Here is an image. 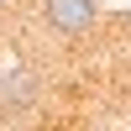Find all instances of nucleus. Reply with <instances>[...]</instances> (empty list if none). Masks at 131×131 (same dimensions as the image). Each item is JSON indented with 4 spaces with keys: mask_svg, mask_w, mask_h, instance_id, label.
<instances>
[{
    "mask_svg": "<svg viewBox=\"0 0 131 131\" xmlns=\"http://www.w3.org/2000/svg\"><path fill=\"white\" fill-rule=\"evenodd\" d=\"M37 16L58 37H84L94 26V16H100V5L94 0H37Z\"/></svg>",
    "mask_w": 131,
    "mask_h": 131,
    "instance_id": "1",
    "label": "nucleus"
},
{
    "mask_svg": "<svg viewBox=\"0 0 131 131\" xmlns=\"http://www.w3.org/2000/svg\"><path fill=\"white\" fill-rule=\"evenodd\" d=\"M5 5H10V0H0V10H5Z\"/></svg>",
    "mask_w": 131,
    "mask_h": 131,
    "instance_id": "3",
    "label": "nucleus"
},
{
    "mask_svg": "<svg viewBox=\"0 0 131 131\" xmlns=\"http://www.w3.org/2000/svg\"><path fill=\"white\" fill-rule=\"evenodd\" d=\"M31 100H37V73H31V68L0 73V110H26Z\"/></svg>",
    "mask_w": 131,
    "mask_h": 131,
    "instance_id": "2",
    "label": "nucleus"
}]
</instances>
